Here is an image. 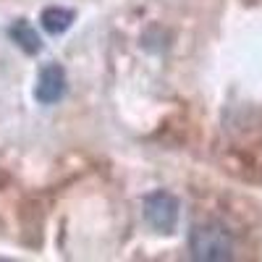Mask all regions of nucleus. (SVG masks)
I'll return each mask as SVG.
<instances>
[{
	"label": "nucleus",
	"mask_w": 262,
	"mask_h": 262,
	"mask_svg": "<svg viewBox=\"0 0 262 262\" xmlns=\"http://www.w3.org/2000/svg\"><path fill=\"white\" fill-rule=\"evenodd\" d=\"M233 236L221 223H200L189 233V252L196 262H226L233 259Z\"/></svg>",
	"instance_id": "f257e3e1"
},
{
	"label": "nucleus",
	"mask_w": 262,
	"mask_h": 262,
	"mask_svg": "<svg viewBox=\"0 0 262 262\" xmlns=\"http://www.w3.org/2000/svg\"><path fill=\"white\" fill-rule=\"evenodd\" d=\"M144 217L147 223L155 228V231H163V233H170L179 223V200L168 191H152L144 196Z\"/></svg>",
	"instance_id": "f03ea898"
},
{
	"label": "nucleus",
	"mask_w": 262,
	"mask_h": 262,
	"mask_svg": "<svg viewBox=\"0 0 262 262\" xmlns=\"http://www.w3.org/2000/svg\"><path fill=\"white\" fill-rule=\"evenodd\" d=\"M66 92V74L58 63H48L45 69L39 71L37 76V90H34V97L42 102V105H53L63 97Z\"/></svg>",
	"instance_id": "7ed1b4c3"
},
{
	"label": "nucleus",
	"mask_w": 262,
	"mask_h": 262,
	"mask_svg": "<svg viewBox=\"0 0 262 262\" xmlns=\"http://www.w3.org/2000/svg\"><path fill=\"white\" fill-rule=\"evenodd\" d=\"M42 27H45V32L50 34H63L66 29H69L74 24V11L69 8H60V6H50L42 11Z\"/></svg>",
	"instance_id": "20e7f679"
},
{
	"label": "nucleus",
	"mask_w": 262,
	"mask_h": 262,
	"mask_svg": "<svg viewBox=\"0 0 262 262\" xmlns=\"http://www.w3.org/2000/svg\"><path fill=\"white\" fill-rule=\"evenodd\" d=\"M11 34H13V39H16V42H18V45L24 48L27 53H37V50L42 48V42H39L37 32L27 24V21H18V24L11 29Z\"/></svg>",
	"instance_id": "39448f33"
}]
</instances>
